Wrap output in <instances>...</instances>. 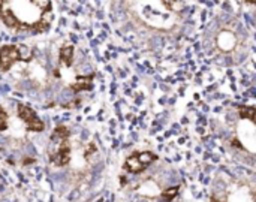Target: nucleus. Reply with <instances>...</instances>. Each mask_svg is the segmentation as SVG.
<instances>
[{
    "instance_id": "5",
    "label": "nucleus",
    "mask_w": 256,
    "mask_h": 202,
    "mask_svg": "<svg viewBox=\"0 0 256 202\" xmlns=\"http://www.w3.org/2000/svg\"><path fill=\"white\" fill-rule=\"evenodd\" d=\"M0 18L3 24L9 28H30V26L24 24L20 18H16V15L9 6V2H0Z\"/></svg>"
},
{
    "instance_id": "12",
    "label": "nucleus",
    "mask_w": 256,
    "mask_h": 202,
    "mask_svg": "<svg viewBox=\"0 0 256 202\" xmlns=\"http://www.w3.org/2000/svg\"><path fill=\"white\" fill-rule=\"evenodd\" d=\"M32 4H34V6H38L42 12H48L50 10V8H51V2H32Z\"/></svg>"
},
{
    "instance_id": "14",
    "label": "nucleus",
    "mask_w": 256,
    "mask_h": 202,
    "mask_svg": "<svg viewBox=\"0 0 256 202\" xmlns=\"http://www.w3.org/2000/svg\"><path fill=\"white\" fill-rule=\"evenodd\" d=\"M212 202H224V201H219V200H216V198H212Z\"/></svg>"
},
{
    "instance_id": "7",
    "label": "nucleus",
    "mask_w": 256,
    "mask_h": 202,
    "mask_svg": "<svg viewBox=\"0 0 256 202\" xmlns=\"http://www.w3.org/2000/svg\"><path fill=\"white\" fill-rule=\"evenodd\" d=\"M74 51H75V48L72 45L62 46L60 52H58L60 63L64 64V66H72V63H74Z\"/></svg>"
},
{
    "instance_id": "8",
    "label": "nucleus",
    "mask_w": 256,
    "mask_h": 202,
    "mask_svg": "<svg viewBox=\"0 0 256 202\" xmlns=\"http://www.w3.org/2000/svg\"><path fill=\"white\" fill-rule=\"evenodd\" d=\"M69 136H70V132H69L68 128H64V126H57V128L54 129L52 135H51V141H57V142H60V141H68Z\"/></svg>"
},
{
    "instance_id": "10",
    "label": "nucleus",
    "mask_w": 256,
    "mask_h": 202,
    "mask_svg": "<svg viewBox=\"0 0 256 202\" xmlns=\"http://www.w3.org/2000/svg\"><path fill=\"white\" fill-rule=\"evenodd\" d=\"M178 190H180V188L178 186H174V188H170V189H165L162 194H160V196L165 200V201L171 202L177 195H178Z\"/></svg>"
},
{
    "instance_id": "4",
    "label": "nucleus",
    "mask_w": 256,
    "mask_h": 202,
    "mask_svg": "<svg viewBox=\"0 0 256 202\" xmlns=\"http://www.w3.org/2000/svg\"><path fill=\"white\" fill-rule=\"evenodd\" d=\"M22 60L21 58V48L16 45H4L0 48V69L8 72L14 63Z\"/></svg>"
},
{
    "instance_id": "3",
    "label": "nucleus",
    "mask_w": 256,
    "mask_h": 202,
    "mask_svg": "<svg viewBox=\"0 0 256 202\" xmlns=\"http://www.w3.org/2000/svg\"><path fill=\"white\" fill-rule=\"evenodd\" d=\"M54 146V150L50 154V160L57 166H66L70 162V144L68 141H51Z\"/></svg>"
},
{
    "instance_id": "1",
    "label": "nucleus",
    "mask_w": 256,
    "mask_h": 202,
    "mask_svg": "<svg viewBox=\"0 0 256 202\" xmlns=\"http://www.w3.org/2000/svg\"><path fill=\"white\" fill-rule=\"evenodd\" d=\"M158 160V156L152 152H142V153H134L129 156L124 162V170L132 174H141L144 172L153 162Z\"/></svg>"
},
{
    "instance_id": "9",
    "label": "nucleus",
    "mask_w": 256,
    "mask_h": 202,
    "mask_svg": "<svg viewBox=\"0 0 256 202\" xmlns=\"http://www.w3.org/2000/svg\"><path fill=\"white\" fill-rule=\"evenodd\" d=\"M238 112H240V117H242V118H248V120H250V122H255V116H256L255 106H252V105L240 106Z\"/></svg>"
},
{
    "instance_id": "2",
    "label": "nucleus",
    "mask_w": 256,
    "mask_h": 202,
    "mask_svg": "<svg viewBox=\"0 0 256 202\" xmlns=\"http://www.w3.org/2000/svg\"><path fill=\"white\" fill-rule=\"evenodd\" d=\"M18 117L24 122V124L27 126L28 130H32V132H44L45 130L44 122L36 116V112L30 106L18 105Z\"/></svg>"
},
{
    "instance_id": "6",
    "label": "nucleus",
    "mask_w": 256,
    "mask_h": 202,
    "mask_svg": "<svg viewBox=\"0 0 256 202\" xmlns=\"http://www.w3.org/2000/svg\"><path fill=\"white\" fill-rule=\"evenodd\" d=\"M92 87H93V75H90V76H78L76 81L70 84V88L74 92L90 90Z\"/></svg>"
},
{
    "instance_id": "11",
    "label": "nucleus",
    "mask_w": 256,
    "mask_h": 202,
    "mask_svg": "<svg viewBox=\"0 0 256 202\" xmlns=\"http://www.w3.org/2000/svg\"><path fill=\"white\" fill-rule=\"evenodd\" d=\"M8 129V114L3 110V106H0V132Z\"/></svg>"
},
{
    "instance_id": "13",
    "label": "nucleus",
    "mask_w": 256,
    "mask_h": 202,
    "mask_svg": "<svg viewBox=\"0 0 256 202\" xmlns=\"http://www.w3.org/2000/svg\"><path fill=\"white\" fill-rule=\"evenodd\" d=\"M234 146H236V147H240V148H243V146L238 142V140H234Z\"/></svg>"
}]
</instances>
